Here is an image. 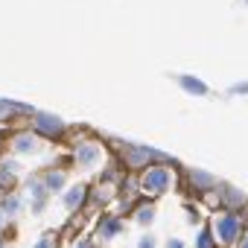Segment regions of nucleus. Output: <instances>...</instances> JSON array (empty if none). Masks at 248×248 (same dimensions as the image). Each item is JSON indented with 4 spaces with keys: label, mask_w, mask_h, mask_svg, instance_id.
I'll return each mask as SVG.
<instances>
[{
    "label": "nucleus",
    "mask_w": 248,
    "mask_h": 248,
    "mask_svg": "<svg viewBox=\"0 0 248 248\" xmlns=\"http://www.w3.org/2000/svg\"><path fill=\"white\" fill-rule=\"evenodd\" d=\"M172 184V172L167 167H152L146 175H143V190L146 193H167Z\"/></svg>",
    "instance_id": "nucleus-1"
},
{
    "label": "nucleus",
    "mask_w": 248,
    "mask_h": 248,
    "mask_svg": "<svg viewBox=\"0 0 248 248\" xmlns=\"http://www.w3.org/2000/svg\"><path fill=\"white\" fill-rule=\"evenodd\" d=\"M213 228H216L219 242H231V239H236V233H239V222H236L233 213H219Z\"/></svg>",
    "instance_id": "nucleus-2"
},
{
    "label": "nucleus",
    "mask_w": 248,
    "mask_h": 248,
    "mask_svg": "<svg viewBox=\"0 0 248 248\" xmlns=\"http://www.w3.org/2000/svg\"><path fill=\"white\" fill-rule=\"evenodd\" d=\"M76 161H79L82 170H93V167L102 161V149H99L96 143H82V146L76 149Z\"/></svg>",
    "instance_id": "nucleus-3"
},
{
    "label": "nucleus",
    "mask_w": 248,
    "mask_h": 248,
    "mask_svg": "<svg viewBox=\"0 0 248 248\" xmlns=\"http://www.w3.org/2000/svg\"><path fill=\"white\" fill-rule=\"evenodd\" d=\"M35 126L41 129V132H47V135H59L62 132V120L59 117H53V114H35Z\"/></svg>",
    "instance_id": "nucleus-4"
},
{
    "label": "nucleus",
    "mask_w": 248,
    "mask_h": 248,
    "mask_svg": "<svg viewBox=\"0 0 248 248\" xmlns=\"http://www.w3.org/2000/svg\"><path fill=\"white\" fill-rule=\"evenodd\" d=\"M12 146H15V152L30 155V152H38V138H35V135H18V138L12 140Z\"/></svg>",
    "instance_id": "nucleus-5"
},
{
    "label": "nucleus",
    "mask_w": 248,
    "mask_h": 248,
    "mask_svg": "<svg viewBox=\"0 0 248 248\" xmlns=\"http://www.w3.org/2000/svg\"><path fill=\"white\" fill-rule=\"evenodd\" d=\"M85 193H88V190H85L82 184H76V187H70V190H67V196H64V207H67V210H73V207H79V204H82V199H85Z\"/></svg>",
    "instance_id": "nucleus-6"
},
{
    "label": "nucleus",
    "mask_w": 248,
    "mask_h": 248,
    "mask_svg": "<svg viewBox=\"0 0 248 248\" xmlns=\"http://www.w3.org/2000/svg\"><path fill=\"white\" fill-rule=\"evenodd\" d=\"M178 85L187 88L190 93H207V85L199 82V79H193V76H178Z\"/></svg>",
    "instance_id": "nucleus-7"
},
{
    "label": "nucleus",
    "mask_w": 248,
    "mask_h": 248,
    "mask_svg": "<svg viewBox=\"0 0 248 248\" xmlns=\"http://www.w3.org/2000/svg\"><path fill=\"white\" fill-rule=\"evenodd\" d=\"M62 187H64V175H62V172H50V175H47V190H50V193H59Z\"/></svg>",
    "instance_id": "nucleus-8"
},
{
    "label": "nucleus",
    "mask_w": 248,
    "mask_h": 248,
    "mask_svg": "<svg viewBox=\"0 0 248 248\" xmlns=\"http://www.w3.org/2000/svg\"><path fill=\"white\" fill-rule=\"evenodd\" d=\"M3 213H18L21 210V199H15V196H9L6 202H3V207H0Z\"/></svg>",
    "instance_id": "nucleus-9"
},
{
    "label": "nucleus",
    "mask_w": 248,
    "mask_h": 248,
    "mask_svg": "<svg viewBox=\"0 0 248 248\" xmlns=\"http://www.w3.org/2000/svg\"><path fill=\"white\" fill-rule=\"evenodd\" d=\"M12 111H27L24 105H12V102H3V99H0V120H3L6 114H12Z\"/></svg>",
    "instance_id": "nucleus-10"
},
{
    "label": "nucleus",
    "mask_w": 248,
    "mask_h": 248,
    "mask_svg": "<svg viewBox=\"0 0 248 248\" xmlns=\"http://www.w3.org/2000/svg\"><path fill=\"white\" fill-rule=\"evenodd\" d=\"M152 219H155V210H152V207H140V210H138V222H140V225H149Z\"/></svg>",
    "instance_id": "nucleus-11"
},
{
    "label": "nucleus",
    "mask_w": 248,
    "mask_h": 248,
    "mask_svg": "<svg viewBox=\"0 0 248 248\" xmlns=\"http://www.w3.org/2000/svg\"><path fill=\"white\" fill-rule=\"evenodd\" d=\"M196 248H213V236H210V231H202V233H199Z\"/></svg>",
    "instance_id": "nucleus-12"
},
{
    "label": "nucleus",
    "mask_w": 248,
    "mask_h": 248,
    "mask_svg": "<svg viewBox=\"0 0 248 248\" xmlns=\"http://www.w3.org/2000/svg\"><path fill=\"white\" fill-rule=\"evenodd\" d=\"M193 184H199V187H210V184H213V175H204V172H193Z\"/></svg>",
    "instance_id": "nucleus-13"
},
{
    "label": "nucleus",
    "mask_w": 248,
    "mask_h": 248,
    "mask_svg": "<svg viewBox=\"0 0 248 248\" xmlns=\"http://www.w3.org/2000/svg\"><path fill=\"white\" fill-rule=\"evenodd\" d=\"M117 231H120V222H117V219H111V222L102 225V236H114Z\"/></svg>",
    "instance_id": "nucleus-14"
},
{
    "label": "nucleus",
    "mask_w": 248,
    "mask_h": 248,
    "mask_svg": "<svg viewBox=\"0 0 248 248\" xmlns=\"http://www.w3.org/2000/svg\"><path fill=\"white\" fill-rule=\"evenodd\" d=\"M53 245H56V239H53V236L47 233V236H41V242H38L35 248H53Z\"/></svg>",
    "instance_id": "nucleus-15"
},
{
    "label": "nucleus",
    "mask_w": 248,
    "mask_h": 248,
    "mask_svg": "<svg viewBox=\"0 0 248 248\" xmlns=\"http://www.w3.org/2000/svg\"><path fill=\"white\" fill-rule=\"evenodd\" d=\"M228 202H231V204H239V202H245V199L236 196V190H228Z\"/></svg>",
    "instance_id": "nucleus-16"
},
{
    "label": "nucleus",
    "mask_w": 248,
    "mask_h": 248,
    "mask_svg": "<svg viewBox=\"0 0 248 248\" xmlns=\"http://www.w3.org/2000/svg\"><path fill=\"white\" fill-rule=\"evenodd\" d=\"M138 248H155V239H152V236H143V239H140V245H138Z\"/></svg>",
    "instance_id": "nucleus-17"
},
{
    "label": "nucleus",
    "mask_w": 248,
    "mask_h": 248,
    "mask_svg": "<svg viewBox=\"0 0 248 248\" xmlns=\"http://www.w3.org/2000/svg\"><path fill=\"white\" fill-rule=\"evenodd\" d=\"M167 248H184V242H181V239H170Z\"/></svg>",
    "instance_id": "nucleus-18"
},
{
    "label": "nucleus",
    "mask_w": 248,
    "mask_h": 248,
    "mask_svg": "<svg viewBox=\"0 0 248 248\" xmlns=\"http://www.w3.org/2000/svg\"><path fill=\"white\" fill-rule=\"evenodd\" d=\"M242 248H248V236H245V239H242Z\"/></svg>",
    "instance_id": "nucleus-19"
},
{
    "label": "nucleus",
    "mask_w": 248,
    "mask_h": 248,
    "mask_svg": "<svg viewBox=\"0 0 248 248\" xmlns=\"http://www.w3.org/2000/svg\"><path fill=\"white\" fill-rule=\"evenodd\" d=\"M0 225H3V210H0Z\"/></svg>",
    "instance_id": "nucleus-20"
},
{
    "label": "nucleus",
    "mask_w": 248,
    "mask_h": 248,
    "mask_svg": "<svg viewBox=\"0 0 248 248\" xmlns=\"http://www.w3.org/2000/svg\"><path fill=\"white\" fill-rule=\"evenodd\" d=\"M79 248H91V245H88V242H85V245H79Z\"/></svg>",
    "instance_id": "nucleus-21"
},
{
    "label": "nucleus",
    "mask_w": 248,
    "mask_h": 248,
    "mask_svg": "<svg viewBox=\"0 0 248 248\" xmlns=\"http://www.w3.org/2000/svg\"><path fill=\"white\" fill-rule=\"evenodd\" d=\"M0 248H3V242H0Z\"/></svg>",
    "instance_id": "nucleus-22"
}]
</instances>
